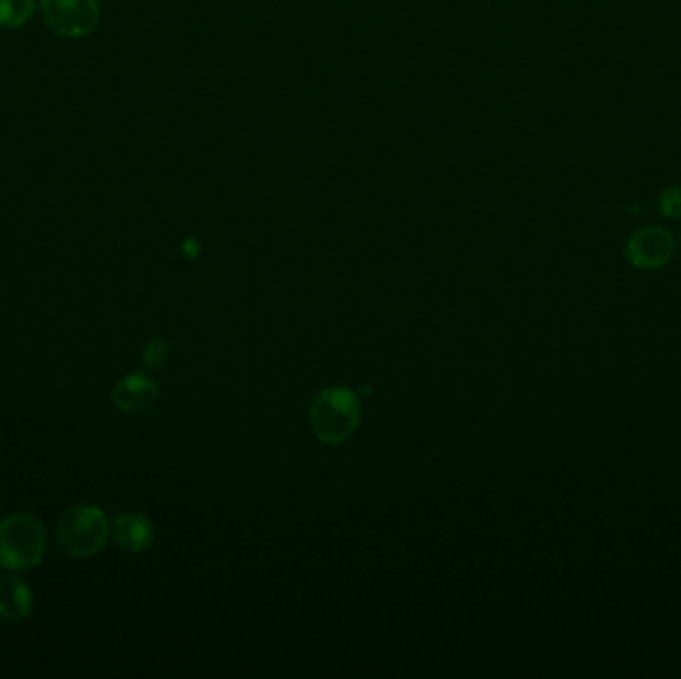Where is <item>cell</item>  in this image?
Masks as SVG:
<instances>
[{
  "label": "cell",
  "instance_id": "6da1fadb",
  "mask_svg": "<svg viewBox=\"0 0 681 679\" xmlns=\"http://www.w3.org/2000/svg\"><path fill=\"white\" fill-rule=\"evenodd\" d=\"M361 419V403L351 389L331 387L321 391L311 409L309 423L315 437L327 445H341L353 437Z\"/></svg>",
  "mask_w": 681,
  "mask_h": 679
},
{
  "label": "cell",
  "instance_id": "7a4b0ae2",
  "mask_svg": "<svg viewBox=\"0 0 681 679\" xmlns=\"http://www.w3.org/2000/svg\"><path fill=\"white\" fill-rule=\"evenodd\" d=\"M46 552V528L36 516L10 514L0 522V566L6 570H30Z\"/></svg>",
  "mask_w": 681,
  "mask_h": 679
},
{
  "label": "cell",
  "instance_id": "3957f363",
  "mask_svg": "<svg viewBox=\"0 0 681 679\" xmlns=\"http://www.w3.org/2000/svg\"><path fill=\"white\" fill-rule=\"evenodd\" d=\"M110 534L106 514L98 506L82 504L66 510L56 528L58 546L72 558L98 554Z\"/></svg>",
  "mask_w": 681,
  "mask_h": 679
},
{
  "label": "cell",
  "instance_id": "277c9868",
  "mask_svg": "<svg viewBox=\"0 0 681 679\" xmlns=\"http://www.w3.org/2000/svg\"><path fill=\"white\" fill-rule=\"evenodd\" d=\"M46 24L62 36H86L98 26L96 0H42Z\"/></svg>",
  "mask_w": 681,
  "mask_h": 679
},
{
  "label": "cell",
  "instance_id": "5b68a950",
  "mask_svg": "<svg viewBox=\"0 0 681 679\" xmlns=\"http://www.w3.org/2000/svg\"><path fill=\"white\" fill-rule=\"evenodd\" d=\"M674 253V239L660 227H648L638 231L626 249L632 265L640 269H658L670 261Z\"/></svg>",
  "mask_w": 681,
  "mask_h": 679
},
{
  "label": "cell",
  "instance_id": "8992f818",
  "mask_svg": "<svg viewBox=\"0 0 681 679\" xmlns=\"http://www.w3.org/2000/svg\"><path fill=\"white\" fill-rule=\"evenodd\" d=\"M116 407L124 413L142 415L148 413L158 401V383L146 375H128L124 377L112 393Z\"/></svg>",
  "mask_w": 681,
  "mask_h": 679
},
{
  "label": "cell",
  "instance_id": "52a82bcc",
  "mask_svg": "<svg viewBox=\"0 0 681 679\" xmlns=\"http://www.w3.org/2000/svg\"><path fill=\"white\" fill-rule=\"evenodd\" d=\"M32 612L30 588L12 574L0 576V618L8 622H20Z\"/></svg>",
  "mask_w": 681,
  "mask_h": 679
},
{
  "label": "cell",
  "instance_id": "ba28073f",
  "mask_svg": "<svg viewBox=\"0 0 681 679\" xmlns=\"http://www.w3.org/2000/svg\"><path fill=\"white\" fill-rule=\"evenodd\" d=\"M112 532H114L116 542L122 548L136 552V554L150 548V544L154 540V528H152L150 520L144 514H134V512L118 516Z\"/></svg>",
  "mask_w": 681,
  "mask_h": 679
},
{
  "label": "cell",
  "instance_id": "9c48e42d",
  "mask_svg": "<svg viewBox=\"0 0 681 679\" xmlns=\"http://www.w3.org/2000/svg\"><path fill=\"white\" fill-rule=\"evenodd\" d=\"M34 10V0H0V26L18 28Z\"/></svg>",
  "mask_w": 681,
  "mask_h": 679
},
{
  "label": "cell",
  "instance_id": "30bf717a",
  "mask_svg": "<svg viewBox=\"0 0 681 679\" xmlns=\"http://www.w3.org/2000/svg\"><path fill=\"white\" fill-rule=\"evenodd\" d=\"M168 359V343L162 339H154L144 349V363L148 369H160Z\"/></svg>",
  "mask_w": 681,
  "mask_h": 679
},
{
  "label": "cell",
  "instance_id": "8fae6325",
  "mask_svg": "<svg viewBox=\"0 0 681 679\" xmlns=\"http://www.w3.org/2000/svg\"><path fill=\"white\" fill-rule=\"evenodd\" d=\"M662 210L670 218H678L681 214V192L680 190H670L664 194L662 200Z\"/></svg>",
  "mask_w": 681,
  "mask_h": 679
}]
</instances>
